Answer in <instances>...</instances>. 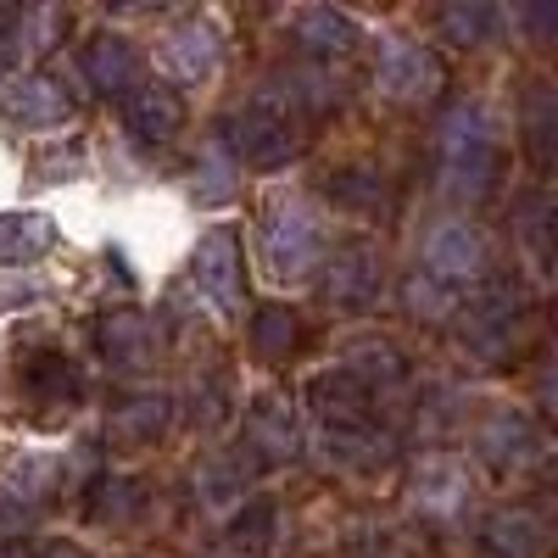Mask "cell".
I'll use <instances>...</instances> for the list:
<instances>
[{
  "label": "cell",
  "instance_id": "ac0fdd59",
  "mask_svg": "<svg viewBox=\"0 0 558 558\" xmlns=\"http://www.w3.org/2000/svg\"><path fill=\"white\" fill-rule=\"evenodd\" d=\"M78 68H84L89 89H96V96H107V101H123L129 89L146 78L134 39H129V34H112V28H101V34H89V39H84Z\"/></svg>",
  "mask_w": 558,
  "mask_h": 558
},
{
  "label": "cell",
  "instance_id": "e0dca14e",
  "mask_svg": "<svg viewBox=\"0 0 558 558\" xmlns=\"http://www.w3.org/2000/svg\"><path fill=\"white\" fill-rule=\"evenodd\" d=\"M223 62V34L213 17H184L162 34V68L179 78V84H207Z\"/></svg>",
  "mask_w": 558,
  "mask_h": 558
},
{
  "label": "cell",
  "instance_id": "30bf717a",
  "mask_svg": "<svg viewBox=\"0 0 558 558\" xmlns=\"http://www.w3.org/2000/svg\"><path fill=\"white\" fill-rule=\"evenodd\" d=\"M191 279H196V291L218 307V318H235L246 307V246L229 223H213L196 241Z\"/></svg>",
  "mask_w": 558,
  "mask_h": 558
},
{
  "label": "cell",
  "instance_id": "4316f807",
  "mask_svg": "<svg viewBox=\"0 0 558 558\" xmlns=\"http://www.w3.org/2000/svg\"><path fill=\"white\" fill-rule=\"evenodd\" d=\"M330 202L357 213V218H380L386 213V173L368 168V162H352V168L330 173Z\"/></svg>",
  "mask_w": 558,
  "mask_h": 558
},
{
  "label": "cell",
  "instance_id": "8992f818",
  "mask_svg": "<svg viewBox=\"0 0 558 558\" xmlns=\"http://www.w3.org/2000/svg\"><path fill=\"white\" fill-rule=\"evenodd\" d=\"M386 291V246L375 235H347L318 263V296L336 313H368Z\"/></svg>",
  "mask_w": 558,
  "mask_h": 558
},
{
  "label": "cell",
  "instance_id": "83f0119b",
  "mask_svg": "<svg viewBox=\"0 0 558 558\" xmlns=\"http://www.w3.org/2000/svg\"><path fill=\"white\" fill-rule=\"evenodd\" d=\"M229 547L241 558H263L274 547V502L268 497H252L235 520H229Z\"/></svg>",
  "mask_w": 558,
  "mask_h": 558
},
{
  "label": "cell",
  "instance_id": "3957f363",
  "mask_svg": "<svg viewBox=\"0 0 558 558\" xmlns=\"http://www.w3.org/2000/svg\"><path fill=\"white\" fill-rule=\"evenodd\" d=\"M257 257L274 279H286V286L318 274L324 229H318V213L302 191H268V202L257 213Z\"/></svg>",
  "mask_w": 558,
  "mask_h": 558
},
{
  "label": "cell",
  "instance_id": "9c48e42d",
  "mask_svg": "<svg viewBox=\"0 0 558 558\" xmlns=\"http://www.w3.org/2000/svg\"><path fill=\"white\" fill-rule=\"evenodd\" d=\"M17 391L28 402L34 425H62V418H73L89 397L78 363L68 352H28L23 368H17Z\"/></svg>",
  "mask_w": 558,
  "mask_h": 558
},
{
  "label": "cell",
  "instance_id": "e575fe53",
  "mask_svg": "<svg viewBox=\"0 0 558 558\" xmlns=\"http://www.w3.org/2000/svg\"><path fill=\"white\" fill-rule=\"evenodd\" d=\"M34 558H89V553H84L78 542H68V536H57V542H45V547H39Z\"/></svg>",
  "mask_w": 558,
  "mask_h": 558
},
{
  "label": "cell",
  "instance_id": "2e32d148",
  "mask_svg": "<svg viewBox=\"0 0 558 558\" xmlns=\"http://www.w3.org/2000/svg\"><path fill=\"white\" fill-rule=\"evenodd\" d=\"M118 112H123V129L140 140V146H168V140H179L184 118H191L184 112V96L168 78H140L118 101Z\"/></svg>",
  "mask_w": 558,
  "mask_h": 558
},
{
  "label": "cell",
  "instance_id": "484cf974",
  "mask_svg": "<svg viewBox=\"0 0 558 558\" xmlns=\"http://www.w3.org/2000/svg\"><path fill=\"white\" fill-rule=\"evenodd\" d=\"M430 23H436V34H441L447 45H458V51H481V45L497 39L502 12L486 7V0H452V7H441Z\"/></svg>",
  "mask_w": 558,
  "mask_h": 558
},
{
  "label": "cell",
  "instance_id": "4fadbf2b",
  "mask_svg": "<svg viewBox=\"0 0 558 558\" xmlns=\"http://www.w3.org/2000/svg\"><path fill=\"white\" fill-rule=\"evenodd\" d=\"M96 352L118 375H140V368H157L162 357V324L146 307H107L96 318Z\"/></svg>",
  "mask_w": 558,
  "mask_h": 558
},
{
  "label": "cell",
  "instance_id": "603a6c76",
  "mask_svg": "<svg viewBox=\"0 0 558 558\" xmlns=\"http://www.w3.org/2000/svg\"><path fill=\"white\" fill-rule=\"evenodd\" d=\"M481 553L486 558H536L542 553V520L531 508H492L481 520Z\"/></svg>",
  "mask_w": 558,
  "mask_h": 558
},
{
  "label": "cell",
  "instance_id": "7402d4cb",
  "mask_svg": "<svg viewBox=\"0 0 558 558\" xmlns=\"http://www.w3.org/2000/svg\"><path fill=\"white\" fill-rule=\"evenodd\" d=\"M246 347H252V357H263V363H291L296 347H302V313L286 307V302H263V307H252Z\"/></svg>",
  "mask_w": 558,
  "mask_h": 558
},
{
  "label": "cell",
  "instance_id": "5bb4252c",
  "mask_svg": "<svg viewBox=\"0 0 558 558\" xmlns=\"http://www.w3.org/2000/svg\"><path fill=\"white\" fill-rule=\"evenodd\" d=\"M408 502L425 525H458L470 514V470L452 458H425L408 475Z\"/></svg>",
  "mask_w": 558,
  "mask_h": 558
},
{
  "label": "cell",
  "instance_id": "5b68a950",
  "mask_svg": "<svg viewBox=\"0 0 558 558\" xmlns=\"http://www.w3.org/2000/svg\"><path fill=\"white\" fill-rule=\"evenodd\" d=\"M418 274L436 279L441 291H470L492 279V241L481 235V223L470 218H436L418 241Z\"/></svg>",
  "mask_w": 558,
  "mask_h": 558
},
{
  "label": "cell",
  "instance_id": "7c38bea8",
  "mask_svg": "<svg viewBox=\"0 0 558 558\" xmlns=\"http://www.w3.org/2000/svg\"><path fill=\"white\" fill-rule=\"evenodd\" d=\"M520 318H525L520 291H514V286H502V279H486L481 296L463 307V347H470L481 363H502L508 352H514Z\"/></svg>",
  "mask_w": 558,
  "mask_h": 558
},
{
  "label": "cell",
  "instance_id": "ba28073f",
  "mask_svg": "<svg viewBox=\"0 0 558 558\" xmlns=\"http://www.w3.org/2000/svg\"><path fill=\"white\" fill-rule=\"evenodd\" d=\"M78 118V96L73 84L51 68H34V73H17L7 89H0V123L17 129V134H51V129H68Z\"/></svg>",
  "mask_w": 558,
  "mask_h": 558
},
{
  "label": "cell",
  "instance_id": "52a82bcc",
  "mask_svg": "<svg viewBox=\"0 0 558 558\" xmlns=\"http://www.w3.org/2000/svg\"><path fill=\"white\" fill-rule=\"evenodd\" d=\"M307 447L302 436V413L291 397L279 391H263L246 402L241 413V463H252V470H286V463H296Z\"/></svg>",
  "mask_w": 558,
  "mask_h": 558
},
{
  "label": "cell",
  "instance_id": "8fae6325",
  "mask_svg": "<svg viewBox=\"0 0 558 558\" xmlns=\"http://www.w3.org/2000/svg\"><path fill=\"white\" fill-rule=\"evenodd\" d=\"M470 447H475L481 463H492L497 475H514V470H531V463L542 458V430H536V418L525 408L497 402L470 425Z\"/></svg>",
  "mask_w": 558,
  "mask_h": 558
},
{
  "label": "cell",
  "instance_id": "74e56055",
  "mask_svg": "<svg viewBox=\"0 0 558 558\" xmlns=\"http://www.w3.org/2000/svg\"><path fill=\"white\" fill-rule=\"evenodd\" d=\"M0 558H28V553H23V542H0Z\"/></svg>",
  "mask_w": 558,
  "mask_h": 558
},
{
  "label": "cell",
  "instance_id": "f1b7e54d",
  "mask_svg": "<svg viewBox=\"0 0 558 558\" xmlns=\"http://www.w3.org/2000/svg\"><path fill=\"white\" fill-rule=\"evenodd\" d=\"M402 313L418 318V324H447L458 313V296L441 291L436 279H425V274L413 268V274H402Z\"/></svg>",
  "mask_w": 558,
  "mask_h": 558
},
{
  "label": "cell",
  "instance_id": "f546056e",
  "mask_svg": "<svg viewBox=\"0 0 558 558\" xmlns=\"http://www.w3.org/2000/svg\"><path fill=\"white\" fill-rule=\"evenodd\" d=\"M553 129H558L553 84H531V96H525V134H531V151H536L542 168H547V157H553Z\"/></svg>",
  "mask_w": 558,
  "mask_h": 558
},
{
  "label": "cell",
  "instance_id": "4dcf8cb0",
  "mask_svg": "<svg viewBox=\"0 0 558 558\" xmlns=\"http://www.w3.org/2000/svg\"><path fill=\"white\" fill-rule=\"evenodd\" d=\"M229 179H235V157L223 151V140H213L207 157L196 162V196H202V202H223V196H235V184H229Z\"/></svg>",
  "mask_w": 558,
  "mask_h": 558
},
{
  "label": "cell",
  "instance_id": "d4e9b609",
  "mask_svg": "<svg viewBox=\"0 0 558 558\" xmlns=\"http://www.w3.org/2000/svg\"><path fill=\"white\" fill-rule=\"evenodd\" d=\"M57 252V218L51 213H0V268L39 263Z\"/></svg>",
  "mask_w": 558,
  "mask_h": 558
},
{
  "label": "cell",
  "instance_id": "6da1fadb",
  "mask_svg": "<svg viewBox=\"0 0 558 558\" xmlns=\"http://www.w3.org/2000/svg\"><path fill=\"white\" fill-rule=\"evenodd\" d=\"M430 162H436L441 196H452V202H486V196H497V184L508 173V146H502L497 118L481 101H452L436 118Z\"/></svg>",
  "mask_w": 558,
  "mask_h": 558
},
{
  "label": "cell",
  "instance_id": "277c9868",
  "mask_svg": "<svg viewBox=\"0 0 558 558\" xmlns=\"http://www.w3.org/2000/svg\"><path fill=\"white\" fill-rule=\"evenodd\" d=\"M375 89H380V101H391L402 112H425L447 96V62L425 39L391 34V39H380V57H375Z\"/></svg>",
  "mask_w": 558,
  "mask_h": 558
},
{
  "label": "cell",
  "instance_id": "8d00e7d4",
  "mask_svg": "<svg viewBox=\"0 0 558 558\" xmlns=\"http://www.w3.org/2000/svg\"><path fill=\"white\" fill-rule=\"evenodd\" d=\"M34 296H39L34 286H23V291H0V313H17V307H23V302H34Z\"/></svg>",
  "mask_w": 558,
  "mask_h": 558
},
{
  "label": "cell",
  "instance_id": "ffe728a7",
  "mask_svg": "<svg viewBox=\"0 0 558 558\" xmlns=\"http://www.w3.org/2000/svg\"><path fill=\"white\" fill-rule=\"evenodd\" d=\"M313 418H318V430H341V425H368L375 418V397H368L352 375H341V368H318V375L302 386Z\"/></svg>",
  "mask_w": 558,
  "mask_h": 558
},
{
  "label": "cell",
  "instance_id": "d590c367",
  "mask_svg": "<svg viewBox=\"0 0 558 558\" xmlns=\"http://www.w3.org/2000/svg\"><path fill=\"white\" fill-rule=\"evenodd\" d=\"M17 23H23V12H17V7H0V51H7V39L17 34Z\"/></svg>",
  "mask_w": 558,
  "mask_h": 558
},
{
  "label": "cell",
  "instance_id": "cb8c5ba5",
  "mask_svg": "<svg viewBox=\"0 0 558 558\" xmlns=\"http://www.w3.org/2000/svg\"><path fill=\"white\" fill-rule=\"evenodd\" d=\"M151 508V492L140 475H101L96 486H89V520L96 525H112V531H129L146 520Z\"/></svg>",
  "mask_w": 558,
  "mask_h": 558
},
{
  "label": "cell",
  "instance_id": "44dd1931",
  "mask_svg": "<svg viewBox=\"0 0 558 558\" xmlns=\"http://www.w3.org/2000/svg\"><path fill=\"white\" fill-rule=\"evenodd\" d=\"M336 368H341V375H352L375 402L408 380V363H402L397 341H386V336H357V341H347Z\"/></svg>",
  "mask_w": 558,
  "mask_h": 558
},
{
  "label": "cell",
  "instance_id": "d6a6232c",
  "mask_svg": "<svg viewBox=\"0 0 558 558\" xmlns=\"http://www.w3.org/2000/svg\"><path fill=\"white\" fill-rule=\"evenodd\" d=\"M520 235L531 241L536 263H547V202H542V196H531V202H525V218H520Z\"/></svg>",
  "mask_w": 558,
  "mask_h": 558
},
{
  "label": "cell",
  "instance_id": "d6986e66",
  "mask_svg": "<svg viewBox=\"0 0 558 558\" xmlns=\"http://www.w3.org/2000/svg\"><path fill=\"white\" fill-rule=\"evenodd\" d=\"M173 425V397L168 391H129L107 408V447L140 452V447H157Z\"/></svg>",
  "mask_w": 558,
  "mask_h": 558
},
{
  "label": "cell",
  "instance_id": "836d02e7",
  "mask_svg": "<svg viewBox=\"0 0 558 558\" xmlns=\"http://www.w3.org/2000/svg\"><path fill=\"white\" fill-rule=\"evenodd\" d=\"M78 168H84V151L73 146V151H57V157H45V162H39L34 173H39L45 184H57V179H68V173H78Z\"/></svg>",
  "mask_w": 558,
  "mask_h": 558
},
{
  "label": "cell",
  "instance_id": "7a4b0ae2",
  "mask_svg": "<svg viewBox=\"0 0 558 558\" xmlns=\"http://www.w3.org/2000/svg\"><path fill=\"white\" fill-rule=\"evenodd\" d=\"M307 123L313 118L291 96V84H263L235 118L218 123V140H223V151L235 157V168L279 173L307 151Z\"/></svg>",
  "mask_w": 558,
  "mask_h": 558
},
{
  "label": "cell",
  "instance_id": "9a60e30c",
  "mask_svg": "<svg viewBox=\"0 0 558 558\" xmlns=\"http://www.w3.org/2000/svg\"><path fill=\"white\" fill-rule=\"evenodd\" d=\"M291 45H296V57L307 62V68H324L330 73L336 62H347L352 51H357V23L347 17V12H336V7H296L291 12Z\"/></svg>",
  "mask_w": 558,
  "mask_h": 558
},
{
  "label": "cell",
  "instance_id": "1f68e13d",
  "mask_svg": "<svg viewBox=\"0 0 558 558\" xmlns=\"http://www.w3.org/2000/svg\"><path fill=\"white\" fill-rule=\"evenodd\" d=\"M196 486L207 492V502H218V497H235V492H246V475H241V463L207 458V470L196 475Z\"/></svg>",
  "mask_w": 558,
  "mask_h": 558
}]
</instances>
